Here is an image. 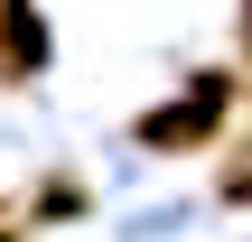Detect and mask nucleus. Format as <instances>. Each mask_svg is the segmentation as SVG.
Here are the masks:
<instances>
[{"mask_svg": "<svg viewBox=\"0 0 252 242\" xmlns=\"http://www.w3.org/2000/svg\"><path fill=\"white\" fill-rule=\"evenodd\" d=\"M234 75L224 65H196L187 84H178V103H150V112H131V149H150V159H187V149H215L224 140V112H234Z\"/></svg>", "mask_w": 252, "mask_h": 242, "instance_id": "obj_1", "label": "nucleus"}, {"mask_svg": "<svg viewBox=\"0 0 252 242\" xmlns=\"http://www.w3.org/2000/svg\"><path fill=\"white\" fill-rule=\"evenodd\" d=\"M47 56H56L47 9H37V0H0V84H9V93H28V84L47 75Z\"/></svg>", "mask_w": 252, "mask_h": 242, "instance_id": "obj_2", "label": "nucleus"}, {"mask_svg": "<svg viewBox=\"0 0 252 242\" xmlns=\"http://www.w3.org/2000/svg\"><path fill=\"white\" fill-rule=\"evenodd\" d=\"M84 205H94V187H84L75 168H47L9 215H19V233H47V224H84Z\"/></svg>", "mask_w": 252, "mask_h": 242, "instance_id": "obj_3", "label": "nucleus"}, {"mask_svg": "<svg viewBox=\"0 0 252 242\" xmlns=\"http://www.w3.org/2000/svg\"><path fill=\"white\" fill-rule=\"evenodd\" d=\"M215 187H224V205H252V140L224 149V177H215Z\"/></svg>", "mask_w": 252, "mask_h": 242, "instance_id": "obj_4", "label": "nucleus"}, {"mask_svg": "<svg viewBox=\"0 0 252 242\" xmlns=\"http://www.w3.org/2000/svg\"><path fill=\"white\" fill-rule=\"evenodd\" d=\"M243 56H252V0H243Z\"/></svg>", "mask_w": 252, "mask_h": 242, "instance_id": "obj_5", "label": "nucleus"}, {"mask_svg": "<svg viewBox=\"0 0 252 242\" xmlns=\"http://www.w3.org/2000/svg\"><path fill=\"white\" fill-rule=\"evenodd\" d=\"M9 224H19V215H9V205H0V233H9Z\"/></svg>", "mask_w": 252, "mask_h": 242, "instance_id": "obj_6", "label": "nucleus"}]
</instances>
